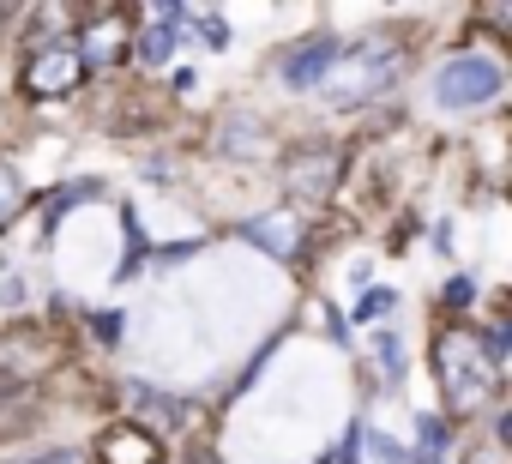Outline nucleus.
I'll return each mask as SVG.
<instances>
[{
	"instance_id": "1",
	"label": "nucleus",
	"mask_w": 512,
	"mask_h": 464,
	"mask_svg": "<svg viewBox=\"0 0 512 464\" xmlns=\"http://www.w3.org/2000/svg\"><path fill=\"white\" fill-rule=\"evenodd\" d=\"M434 374L446 386V404L458 416H476L482 404H494L500 392V362L482 350V332L476 326H452L434 338Z\"/></svg>"
},
{
	"instance_id": "2",
	"label": "nucleus",
	"mask_w": 512,
	"mask_h": 464,
	"mask_svg": "<svg viewBox=\"0 0 512 464\" xmlns=\"http://www.w3.org/2000/svg\"><path fill=\"white\" fill-rule=\"evenodd\" d=\"M398 73H404V43H392V37H368V43H356V49H338L332 73L320 79V97L338 103V109H350V103L386 91Z\"/></svg>"
},
{
	"instance_id": "3",
	"label": "nucleus",
	"mask_w": 512,
	"mask_h": 464,
	"mask_svg": "<svg viewBox=\"0 0 512 464\" xmlns=\"http://www.w3.org/2000/svg\"><path fill=\"white\" fill-rule=\"evenodd\" d=\"M434 97H440V109H482L500 97V67L488 55H452L434 73Z\"/></svg>"
},
{
	"instance_id": "4",
	"label": "nucleus",
	"mask_w": 512,
	"mask_h": 464,
	"mask_svg": "<svg viewBox=\"0 0 512 464\" xmlns=\"http://www.w3.org/2000/svg\"><path fill=\"white\" fill-rule=\"evenodd\" d=\"M79 79H85V67L67 43H43L25 61V91L31 97H67V91H79Z\"/></svg>"
},
{
	"instance_id": "5",
	"label": "nucleus",
	"mask_w": 512,
	"mask_h": 464,
	"mask_svg": "<svg viewBox=\"0 0 512 464\" xmlns=\"http://www.w3.org/2000/svg\"><path fill=\"white\" fill-rule=\"evenodd\" d=\"M284 187L302 193V199H326L338 187V151H320V145H296L284 157Z\"/></svg>"
},
{
	"instance_id": "6",
	"label": "nucleus",
	"mask_w": 512,
	"mask_h": 464,
	"mask_svg": "<svg viewBox=\"0 0 512 464\" xmlns=\"http://www.w3.org/2000/svg\"><path fill=\"white\" fill-rule=\"evenodd\" d=\"M121 43H127V19L121 13H97L85 31H79V67H109V61H121Z\"/></svg>"
},
{
	"instance_id": "7",
	"label": "nucleus",
	"mask_w": 512,
	"mask_h": 464,
	"mask_svg": "<svg viewBox=\"0 0 512 464\" xmlns=\"http://www.w3.org/2000/svg\"><path fill=\"white\" fill-rule=\"evenodd\" d=\"M97 464H163V446H157V434L127 422V428H109L97 440Z\"/></svg>"
},
{
	"instance_id": "8",
	"label": "nucleus",
	"mask_w": 512,
	"mask_h": 464,
	"mask_svg": "<svg viewBox=\"0 0 512 464\" xmlns=\"http://www.w3.org/2000/svg\"><path fill=\"white\" fill-rule=\"evenodd\" d=\"M332 61H338V43H332V37H314V43H302V49L284 61V85H296V91H314V85L332 73Z\"/></svg>"
},
{
	"instance_id": "9",
	"label": "nucleus",
	"mask_w": 512,
	"mask_h": 464,
	"mask_svg": "<svg viewBox=\"0 0 512 464\" xmlns=\"http://www.w3.org/2000/svg\"><path fill=\"white\" fill-rule=\"evenodd\" d=\"M241 236H247L253 248H266V254L290 260V254H296V236H302V223H296L290 211H272V217H247V223H241Z\"/></svg>"
},
{
	"instance_id": "10",
	"label": "nucleus",
	"mask_w": 512,
	"mask_h": 464,
	"mask_svg": "<svg viewBox=\"0 0 512 464\" xmlns=\"http://www.w3.org/2000/svg\"><path fill=\"white\" fill-rule=\"evenodd\" d=\"M175 43H181V25H151V31L139 37V61H151V67H163V61L175 55Z\"/></svg>"
},
{
	"instance_id": "11",
	"label": "nucleus",
	"mask_w": 512,
	"mask_h": 464,
	"mask_svg": "<svg viewBox=\"0 0 512 464\" xmlns=\"http://www.w3.org/2000/svg\"><path fill=\"white\" fill-rule=\"evenodd\" d=\"M187 25H199V37H205L211 49H229V25H223L217 13H193V7H187Z\"/></svg>"
},
{
	"instance_id": "12",
	"label": "nucleus",
	"mask_w": 512,
	"mask_h": 464,
	"mask_svg": "<svg viewBox=\"0 0 512 464\" xmlns=\"http://www.w3.org/2000/svg\"><path fill=\"white\" fill-rule=\"evenodd\" d=\"M416 428H422V464H434L440 446H446V422H440V416H422Z\"/></svg>"
},
{
	"instance_id": "13",
	"label": "nucleus",
	"mask_w": 512,
	"mask_h": 464,
	"mask_svg": "<svg viewBox=\"0 0 512 464\" xmlns=\"http://www.w3.org/2000/svg\"><path fill=\"white\" fill-rule=\"evenodd\" d=\"M19 199H25V187H19V175L0 163V223H7L13 211H19Z\"/></svg>"
},
{
	"instance_id": "14",
	"label": "nucleus",
	"mask_w": 512,
	"mask_h": 464,
	"mask_svg": "<svg viewBox=\"0 0 512 464\" xmlns=\"http://www.w3.org/2000/svg\"><path fill=\"white\" fill-rule=\"evenodd\" d=\"M386 308H392V296H386V290H374V296H362V302H356V320H374V314H386Z\"/></svg>"
},
{
	"instance_id": "15",
	"label": "nucleus",
	"mask_w": 512,
	"mask_h": 464,
	"mask_svg": "<svg viewBox=\"0 0 512 464\" xmlns=\"http://www.w3.org/2000/svg\"><path fill=\"white\" fill-rule=\"evenodd\" d=\"M446 302H452V308H470V302H476V284H470V278H452Z\"/></svg>"
},
{
	"instance_id": "16",
	"label": "nucleus",
	"mask_w": 512,
	"mask_h": 464,
	"mask_svg": "<svg viewBox=\"0 0 512 464\" xmlns=\"http://www.w3.org/2000/svg\"><path fill=\"white\" fill-rule=\"evenodd\" d=\"M97 338L115 344V338H121V314H97Z\"/></svg>"
},
{
	"instance_id": "17",
	"label": "nucleus",
	"mask_w": 512,
	"mask_h": 464,
	"mask_svg": "<svg viewBox=\"0 0 512 464\" xmlns=\"http://www.w3.org/2000/svg\"><path fill=\"white\" fill-rule=\"evenodd\" d=\"M464 464H506V458H500V446H476V452H470Z\"/></svg>"
},
{
	"instance_id": "18",
	"label": "nucleus",
	"mask_w": 512,
	"mask_h": 464,
	"mask_svg": "<svg viewBox=\"0 0 512 464\" xmlns=\"http://www.w3.org/2000/svg\"><path fill=\"white\" fill-rule=\"evenodd\" d=\"M37 464H79V452H49V458H37Z\"/></svg>"
},
{
	"instance_id": "19",
	"label": "nucleus",
	"mask_w": 512,
	"mask_h": 464,
	"mask_svg": "<svg viewBox=\"0 0 512 464\" xmlns=\"http://www.w3.org/2000/svg\"><path fill=\"white\" fill-rule=\"evenodd\" d=\"M193 464H217V458H211V452H199V458H193Z\"/></svg>"
}]
</instances>
